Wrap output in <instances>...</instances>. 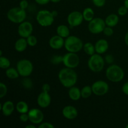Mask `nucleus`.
<instances>
[{"label":"nucleus","mask_w":128,"mask_h":128,"mask_svg":"<svg viewBox=\"0 0 128 128\" xmlns=\"http://www.w3.org/2000/svg\"><path fill=\"white\" fill-rule=\"evenodd\" d=\"M58 80L60 83L66 88L75 86L78 81V74L74 69L65 67L61 69L58 73Z\"/></svg>","instance_id":"obj_1"},{"label":"nucleus","mask_w":128,"mask_h":128,"mask_svg":"<svg viewBox=\"0 0 128 128\" xmlns=\"http://www.w3.org/2000/svg\"><path fill=\"white\" fill-rule=\"evenodd\" d=\"M106 76L111 82H119L124 78V72L121 66L112 64L106 69Z\"/></svg>","instance_id":"obj_2"},{"label":"nucleus","mask_w":128,"mask_h":128,"mask_svg":"<svg viewBox=\"0 0 128 128\" xmlns=\"http://www.w3.org/2000/svg\"><path fill=\"white\" fill-rule=\"evenodd\" d=\"M83 46L82 41L78 36L70 35L65 39L64 48L68 52L77 53L83 49Z\"/></svg>","instance_id":"obj_3"},{"label":"nucleus","mask_w":128,"mask_h":128,"mask_svg":"<svg viewBox=\"0 0 128 128\" xmlns=\"http://www.w3.org/2000/svg\"><path fill=\"white\" fill-rule=\"evenodd\" d=\"M105 60L101 54L95 53L90 56L88 61V66L91 71L94 72H100L104 68Z\"/></svg>","instance_id":"obj_4"},{"label":"nucleus","mask_w":128,"mask_h":128,"mask_svg":"<svg viewBox=\"0 0 128 128\" xmlns=\"http://www.w3.org/2000/svg\"><path fill=\"white\" fill-rule=\"evenodd\" d=\"M26 18V11L19 7L12 8L7 12V18L13 23L20 24L25 21Z\"/></svg>","instance_id":"obj_5"},{"label":"nucleus","mask_w":128,"mask_h":128,"mask_svg":"<svg viewBox=\"0 0 128 128\" xmlns=\"http://www.w3.org/2000/svg\"><path fill=\"white\" fill-rule=\"evenodd\" d=\"M36 18V21L40 26L48 27L53 24L55 17L52 14V11L42 10L38 12Z\"/></svg>","instance_id":"obj_6"},{"label":"nucleus","mask_w":128,"mask_h":128,"mask_svg":"<svg viewBox=\"0 0 128 128\" xmlns=\"http://www.w3.org/2000/svg\"><path fill=\"white\" fill-rule=\"evenodd\" d=\"M33 64L30 60L22 59L17 62L16 69L21 76L29 77L33 71Z\"/></svg>","instance_id":"obj_7"},{"label":"nucleus","mask_w":128,"mask_h":128,"mask_svg":"<svg viewBox=\"0 0 128 128\" xmlns=\"http://www.w3.org/2000/svg\"><path fill=\"white\" fill-rule=\"evenodd\" d=\"M106 26L105 20L101 18H94L89 22L88 28L91 33L93 34H98L103 32L104 29Z\"/></svg>","instance_id":"obj_8"},{"label":"nucleus","mask_w":128,"mask_h":128,"mask_svg":"<svg viewBox=\"0 0 128 128\" xmlns=\"http://www.w3.org/2000/svg\"><path fill=\"white\" fill-rule=\"evenodd\" d=\"M80 58L76 52H68L63 56L62 64L65 67L74 69L79 66Z\"/></svg>","instance_id":"obj_9"},{"label":"nucleus","mask_w":128,"mask_h":128,"mask_svg":"<svg viewBox=\"0 0 128 128\" xmlns=\"http://www.w3.org/2000/svg\"><path fill=\"white\" fill-rule=\"evenodd\" d=\"M92 92L98 96H102L106 94L110 90V86L108 82L103 80H98L91 85Z\"/></svg>","instance_id":"obj_10"},{"label":"nucleus","mask_w":128,"mask_h":128,"mask_svg":"<svg viewBox=\"0 0 128 128\" xmlns=\"http://www.w3.org/2000/svg\"><path fill=\"white\" fill-rule=\"evenodd\" d=\"M83 20L82 13L78 11H72L69 14L67 17V22L71 28L81 25Z\"/></svg>","instance_id":"obj_11"},{"label":"nucleus","mask_w":128,"mask_h":128,"mask_svg":"<svg viewBox=\"0 0 128 128\" xmlns=\"http://www.w3.org/2000/svg\"><path fill=\"white\" fill-rule=\"evenodd\" d=\"M29 121L34 124H40L44 120V114L41 110L38 108H32L28 111Z\"/></svg>","instance_id":"obj_12"},{"label":"nucleus","mask_w":128,"mask_h":128,"mask_svg":"<svg viewBox=\"0 0 128 128\" xmlns=\"http://www.w3.org/2000/svg\"><path fill=\"white\" fill-rule=\"evenodd\" d=\"M33 31V26L29 21H23L20 24L18 28V33L21 38H27L28 36L32 34Z\"/></svg>","instance_id":"obj_13"},{"label":"nucleus","mask_w":128,"mask_h":128,"mask_svg":"<svg viewBox=\"0 0 128 128\" xmlns=\"http://www.w3.org/2000/svg\"><path fill=\"white\" fill-rule=\"evenodd\" d=\"M51 102V97L50 93L42 91L37 98L38 105L41 108H46Z\"/></svg>","instance_id":"obj_14"},{"label":"nucleus","mask_w":128,"mask_h":128,"mask_svg":"<svg viewBox=\"0 0 128 128\" xmlns=\"http://www.w3.org/2000/svg\"><path fill=\"white\" fill-rule=\"evenodd\" d=\"M62 114L64 118L67 120H73L77 118L78 115V111L74 106L68 105L62 109Z\"/></svg>","instance_id":"obj_15"},{"label":"nucleus","mask_w":128,"mask_h":128,"mask_svg":"<svg viewBox=\"0 0 128 128\" xmlns=\"http://www.w3.org/2000/svg\"><path fill=\"white\" fill-rule=\"evenodd\" d=\"M65 40L59 35H54L50 38L49 45L52 50H58L64 47Z\"/></svg>","instance_id":"obj_16"},{"label":"nucleus","mask_w":128,"mask_h":128,"mask_svg":"<svg viewBox=\"0 0 128 128\" xmlns=\"http://www.w3.org/2000/svg\"><path fill=\"white\" fill-rule=\"evenodd\" d=\"M15 106L13 102L11 101H6L3 104H0V111L4 116H10L13 113Z\"/></svg>","instance_id":"obj_17"},{"label":"nucleus","mask_w":128,"mask_h":128,"mask_svg":"<svg viewBox=\"0 0 128 128\" xmlns=\"http://www.w3.org/2000/svg\"><path fill=\"white\" fill-rule=\"evenodd\" d=\"M94 46L96 53L102 54L108 50L109 43L107 40L104 39H100L96 41Z\"/></svg>","instance_id":"obj_18"},{"label":"nucleus","mask_w":128,"mask_h":128,"mask_svg":"<svg viewBox=\"0 0 128 128\" xmlns=\"http://www.w3.org/2000/svg\"><path fill=\"white\" fill-rule=\"evenodd\" d=\"M68 96L70 100L74 101H77L81 98V90L79 88L73 86L69 88Z\"/></svg>","instance_id":"obj_19"},{"label":"nucleus","mask_w":128,"mask_h":128,"mask_svg":"<svg viewBox=\"0 0 128 128\" xmlns=\"http://www.w3.org/2000/svg\"><path fill=\"white\" fill-rule=\"evenodd\" d=\"M28 46V44L27 40L26 38H20L14 43V49L18 52H23L27 48V46Z\"/></svg>","instance_id":"obj_20"},{"label":"nucleus","mask_w":128,"mask_h":128,"mask_svg":"<svg viewBox=\"0 0 128 128\" xmlns=\"http://www.w3.org/2000/svg\"><path fill=\"white\" fill-rule=\"evenodd\" d=\"M104 20L106 26L113 28L119 23L120 18L116 14H110L105 18Z\"/></svg>","instance_id":"obj_21"},{"label":"nucleus","mask_w":128,"mask_h":128,"mask_svg":"<svg viewBox=\"0 0 128 128\" xmlns=\"http://www.w3.org/2000/svg\"><path fill=\"white\" fill-rule=\"evenodd\" d=\"M56 33L61 37L66 39L70 36V28L65 24L59 25L56 28Z\"/></svg>","instance_id":"obj_22"},{"label":"nucleus","mask_w":128,"mask_h":128,"mask_svg":"<svg viewBox=\"0 0 128 128\" xmlns=\"http://www.w3.org/2000/svg\"><path fill=\"white\" fill-rule=\"evenodd\" d=\"M82 13L84 18V20L88 21V22H90L92 19L94 18V10L90 7L86 8L83 10Z\"/></svg>","instance_id":"obj_23"},{"label":"nucleus","mask_w":128,"mask_h":128,"mask_svg":"<svg viewBox=\"0 0 128 128\" xmlns=\"http://www.w3.org/2000/svg\"><path fill=\"white\" fill-rule=\"evenodd\" d=\"M16 110L20 114L28 113L29 111V106L26 102L20 101L17 102L16 105Z\"/></svg>","instance_id":"obj_24"},{"label":"nucleus","mask_w":128,"mask_h":128,"mask_svg":"<svg viewBox=\"0 0 128 128\" xmlns=\"http://www.w3.org/2000/svg\"><path fill=\"white\" fill-rule=\"evenodd\" d=\"M6 75L10 80H16L20 76L17 69L10 67L6 70Z\"/></svg>","instance_id":"obj_25"},{"label":"nucleus","mask_w":128,"mask_h":128,"mask_svg":"<svg viewBox=\"0 0 128 128\" xmlns=\"http://www.w3.org/2000/svg\"><path fill=\"white\" fill-rule=\"evenodd\" d=\"M83 50L86 54L89 56H92L95 54V46L92 43L90 42H86L83 46Z\"/></svg>","instance_id":"obj_26"},{"label":"nucleus","mask_w":128,"mask_h":128,"mask_svg":"<svg viewBox=\"0 0 128 128\" xmlns=\"http://www.w3.org/2000/svg\"><path fill=\"white\" fill-rule=\"evenodd\" d=\"M81 98L84 99H88L93 94L92 90V88L90 86H85L82 88L81 90Z\"/></svg>","instance_id":"obj_27"},{"label":"nucleus","mask_w":128,"mask_h":128,"mask_svg":"<svg viewBox=\"0 0 128 128\" xmlns=\"http://www.w3.org/2000/svg\"><path fill=\"white\" fill-rule=\"evenodd\" d=\"M11 62L8 58L5 56H0V68L2 70H7L10 67Z\"/></svg>","instance_id":"obj_28"},{"label":"nucleus","mask_w":128,"mask_h":128,"mask_svg":"<svg viewBox=\"0 0 128 128\" xmlns=\"http://www.w3.org/2000/svg\"><path fill=\"white\" fill-rule=\"evenodd\" d=\"M22 85L26 90H31L32 88L33 83L31 79L29 78L28 77H24L22 80Z\"/></svg>","instance_id":"obj_29"},{"label":"nucleus","mask_w":128,"mask_h":128,"mask_svg":"<svg viewBox=\"0 0 128 128\" xmlns=\"http://www.w3.org/2000/svg\"><path fill=\"white\" fill-rule=\"evenodd\" d=\"M62 61H63V56H59V55H54L51 57L50 60L51 63L55 65L59 64L61 62L62 63Z\"/></svg>","instance_id":"obj_30"},{"label":"nucleus","mask_w":128,"mask_h":128,"mask_svg":"<svg viewBox=\"0 0 128 128\" xmlns=\"http://www.w3.org/2000/svg\"><path fill=\"white\" fill-rule=\"evenodd\" d=\"M26 40H27L28 46H31V47H34V46H36L38 43V40L37 38H36V37L32 34L30 35V36H28V37L26 38Z\"/></svg>","instance_id":"obj_31"},{"label":"nucleus","mask_w":128,"mask_h":128,"mask_svg":"<svg viewBox=\"0 0 128 128\" xmlns=\"http://www.w3.org/2000/svg\"><path fill=\"white\" fill-rule=\"evenodd\" d=\"M8 92L6 85L3 82H0V98H3Z\"/></svg>","instance_id":"obj_32"},{"label":"nucleus","mask_w":128,"mask_h":128,"mask_svg":"<svg viewBox=\"0 0 128 128\" xmlns=\"http://www.w3.org/2000/svg\"><path fill=\"white\" fill-rule=\"evenodd\" d=\"M103 32L105 36L110 37V36H111L114 34V30L112 27L106 26V27H105V28L104 29L103 32Z\"/></svg>","instance_id":"obj_33"},{"label":"nucleus","mask_w":128,"mask_h":128,"mask_svg":"<svg viewBox=\"0 0 128 128\" xmlns=\"http://www.w3.org/2000/svg\"><path fill=\"white\" fill-rule=\"evenodd\" d=\"M128 12V9L124 6V5L120 6L118 8V14L120 15V16H125L126 14H127Z\"/></svg>","instance_id":"obj_34"},{"label":"nucleus","mask_w":128,"mask_h":128,"mask_svg":"<svg viewBox=\"0 0 128 128\" xmlns=\"http://www.w3.org/2000/svg\"><path fill=\"white\" fill-rule=\"evenodd\" d=\"M92 2L95 6L98 8L103 7L106 4V0H92Z\"/></svg>","instance_id":"obj_35"},{"label":"nucleus","mask_w":128,"mask_h":128,"mask_svg":"<svg viewBox=\"0 0 128 128\" xmlns=\"http://www.w3.org/2000/svg\"><path fill=\"white\" fill-rule=\"evenodd\" d=\"M105 62L109 64H112L114 62V58L112 54H107L106 55L104 58Z\"/></svg>","instance_id":"obj_36"},{"label":"nucleus","mask_w":128,"mask_h":128,"mask_svg":"<svg viewBox=\"0 0 128 128\" xmlns=\"http://www.w3.org/2000/svg\"><path fill=\"white\" fill-rule=\"evenodd\" d=\"M39 128H54V126L52 123L49 122H41L38 126Z\"/></svg>","instance_id":"obj_37"},{"label":"nucleus","mask_w":128,"mask_h":128,"mask_svg":"<svg viewBox=\"0 0 128 128\" xmlns=\"http://www.w3.org/2000/svg\"><path fill=\"white\" fill-rule=\"evenodd\" d=\"M20 120L22 122H27L28 121H29V115L28 113H22L20 114Z\"/></svg>","instance_id":"obj_38"},{"label":"nucleus","mask_w":128,"mask_h":128,"mask_svg":"<svg viewBox=\"0 0 128 128\" xmlns=\"http://www.w3.org/2000/svg\"><path fill=\"white\" fill-rule=\"evenodd\" d=\"M29 6V2L27 0H21L20 2V7L26 10Z\"/></svg>","instance_id":"obj_39"},{"label":"nucleus","mask_w":128,"mask_h":128,"mask_svg":"<svg viewBox=\"0 0 128 128\" xmlns=\"http://www.w3.org/2000/svg\"><path fill=\"white\" fill-rule=\"evenodd\" d=\"M51 90V86L48 83H44L42 86V91L44 92H50Z\"/></svg>","instance_id":"obj_40"},{"label":"nucleus","mask_w":128,"mask_h":128,"mask_svg":"<svg viewBox=\"0 0 128 128\" xmlns=\"http://www.w3.org/2000/svg\"><path fill=\"white\" fill-rule=\"evenodd\" d=\"M122 91L125 95L128 96V81L125 82L122 86Z\"/></svg>","instance_id":"obj_41"},{"label":"nucleus","mask_w":128,"mask_h":128,"mask_svg":"<svg viewBox=\"0 0 128 128\" xmlns=\"http://www.w3.org/2000/svg\"><path fill=\"white\" fill-rule=\"evenodd\" d=\"M35 2L40 5H45L51 1V0H34Z\"/></svg>","instance_id":"obj_42"},{"label":"nucleus","mask_w":128,"mask_h":128,"mask_svg":"<svg viewBox=\"0 0 128 128\" xmlns=\"http://www.w3.org/2000/svg\"><path fill=\"white\" fill-rule=\"evenodd\" d=\"M124 42L125 44L128 46V31L126 32L124 36Z\"/></svg>","instance_id":"obj_43"},{"label":"nucleus","mask_w":128,"mask_h":128,"mask_svg":"<svg viewBox=\"0 0 128 128\" xmlns=\"http://www.w3.org/2000/svg\"><path fill=\"white\" fill-rule=\"evenodd\" d=\"M26 128H36V126L34 124H28L25 127Z\"/></svg>","instance_id":"obj_44"},{"label":"nucleus","mask_w":128,"mask_h":128,"mask_svg":"<svg viewBox=\"0 0 128 128\" xmlns=\"http://www.w3.org/2000/svg\"><path fill=\"white\" fill-rule=\"evenodd\" d=\"M124 5L128 9V0H124Z\"/></svg>","instance_id":"obj_45"},{"label":"nucleus","mask_w":128,"mask_h":128,"mask_svg":"<svg viewBox=\"0 0 128 128\" xmlns=\"http://www.w3.org/2000/svg\"><path fill=\"white\" fill-rule=\"evenodd\" d=\"M52 14H53V16H54L55 18H56V16H58V12H57V11H52Z\"/></svg>","instance_id":"obj_46"},{"label":"nucleus","mask_w":128,"mask_h":128,"mask_svg":"<svg viewBox=\"0 0 128 128\" xmlns=\"http://www.w3.org/2000/svg\"><path fill=\"white\" fill-rule=\"evenodd\" d=\"M61 0H51V2H53V3H58V2H60Z\"/></svg>","instance_id":"obj_47"},{"label":"nucleus","mask_w":128,"mask_h":128,"mask_svg":"<svg viewBox=\"0 0 128 128\" xmlns=\"http://www.w3.org/2000/svg\"><path fill=\"white\" fill-rule=\"evenodd\" d=\"M126 128H128V124L126 126Z\"/></svg>","instance_id":"obj_48"}]
</instances>
